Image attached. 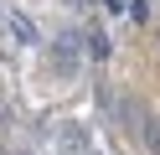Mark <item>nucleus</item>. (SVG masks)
Here are the masks:
<instances>
[{
    "mask_svg": "<svg viewBox=\"0 0 160 155\" xmlns=\"http://www.w3.org/2000/svg\"><path fill=\"white\" fill-rule=\"evenodd\" d=\"M5 26H11V36L21 41V47H36V41H42V36H36V26L21 16V10H5Z\"/></svg>",
    "mask_w": 160,
    "mask_h": 155,
    "instance_id": "f257e3e1",
    "label": "nucleus"
},
{
    "mask_svg": "<svg viewBox=\"0 0 160 155\" xmlns=\"http://www.w3.org/2000/svg\"><path fill=\"white\" fill-rule=\"evenodd\" d=\"M145 145L160 155V119H145Z\"/></svg>",
    "mask_w": 160,
    "mask_h": 155,
    "instance_id": "f03ea898",
    "label": "nucleus"
},
{
    "mask_svg": "<svg viewBox=\"0 0 160 155\" xmlns=\"http://www.w3.org/2000/svg\"><path fill=\"white\" fill-rule=\"evenodd\" d=\"M108 5H114V10H119V5H124V0H108Z\"/></svg>",
    "mask_w": 160,
    "mask_h": 155,
    "instance_id": "7ed1b4c3",
    "label": "nucleus"
}]
</instances>
